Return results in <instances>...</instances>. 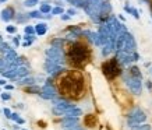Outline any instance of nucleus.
Listing matches in <instances>:
<instances>
[{"instance_id":"nucleus-1","label":"nucleus","mask_w":152,"mask_h":130,"mask_svg":"<svg viewBox=\"0 0 152 130\" xmlns=\"http://www.w3.org/2000/svg\"><path fill=\"white\" fill-rule=\"evenodd\" d=\"M56 78V92L66 99H80L85 94V78L80 70H60Z\"/></svg>"},{"instance_id":"nucleus-2","label":"nucleus","mask_w":152,"mask_h":130,"mask_svg":"<svg viewBox=\"0 0 152 130\" xmlns=\"http://www.w3.org/2000/svg\"><path fill=\"white\" fill-rule=\"evenodd\" d=\"M66 60L68 65L74 66V67H82L88 63L91 52L87 45H84L82 42H67L66 43Z\"/></svg>"},{"instance_id":"nucleus-3","label":"nucleus","mask_w":152,"mask_h":130,"mask_svg":"<svg viewBox=\"0 0 152 130\" xmlns=\"http://www.w3.org/2000/svg\"><path fill=\"white\" fill-rule=\"evenodd\" d=\"M102 71L103 74L106 76V78H115L116 76L120 74V66H119V62L116 59H110V60H106L105 63L102 65Z\"/></svg>"},{"instance_id":"nucleus-4","label":"nucleus","mask_w":152,"mask_h":130,"mask_svg":"<svg viewBox=\"0 0 152 130\" xmlns=\"http://www.w3.org/2000/svg\"><path fill=\"white\" fill-rule=\"evenodd\" d=\"M147 120V115L142 112L141 109H134L130 115H128V123L130 125H140Z\"/></svg>"},{"instance_id":"nucleus-5","label":"nucleus","mask_w":152,"mask_h":130,"mask_svg":"<svg viewBox=\"0 0 152 130\" xmlns=\"http://www.w3.org/2000/svg\"><path fill=\"white\" fill-rule=\"evenodd\" d=\"M126 84L128 87V90H130L133 94H141V90H142V85H141V80H137V78H133V77H128L126 80Z\"/></svg>"},{"instance_id":"nucleus-6","label":"nucleus","mask_w":152,"mask_h":130,"mask_svg":"<svg viewBox=\"0 0 152 130\" xmlns=\"http://www.w3.org/2000/svg\"><path fill=\"white\" fill-rule=\"evenodd\" d=\"M84 123H85L87 127H94V126L96 125V118H95L94 115H87V116H85Z\"/></svg>"},{"instance_id":"nucleus-7","label":"nucleus","mask_w":152,"mask_h":130,"mask_svg":"<svg viewBox=\"0 0 152 130\" xmlns=\"http://www.w3.org/2000/svg\"><path fill=\"white\" fill-rule=\"evenodd\" d=\"M130 77H133V78H137V80H141V71H140V69L138 67H131L130 69Z\"/></svg>"},{"instance_id":"nucleus-8","label":"nucleus","mask_w":152,"mask_h":130,"mask_svg":"<svg viewBox=\"0 0 152 130\" xmlns=\"http://www.w3.org/2000/svg\"><path fill=\"white\" fill-rule=\"evenodd\" d=\"M131 130H151V126L145 125V123H140V125H130Z\"/></svg>"},{"instance_id":"nucleus-9","label":"nucleus","mask_w":152,"mask_h":130,"mask_svg":"<svg viewBox=\"0 0 152 130\" xmlns=\"http://www.w3.org/2000/svg\"><path fill=\"white\" fill-rule=\"evenodd\" d=\"M35 31H37V34H39V35H43V34L46 32V25H45V24H39V25H37Z\"/></svg>"},{"instance_id":"nucleus-10","label":"nucleus","mask_w":152,"mask_h":130,"mask_svg":"<svg viewBox=\"0 0 152 130\" xmlns=\"http://www.w3.org/2000/svg\"><path fill=\"white\" fill-rule=\"evenodd\" d=\"M10 98H11V95L7 91H4L3 94H1V99H3V101H9Z\"/></svg>"},{"instance_id":"nucleus-11","label":"nucleus","mask_w":152,"mask_h":130,"mask_svg":"<svg viewBox=\"0 0 152 130\" xmlns=\"http://www.w3.org/2000/svg\"><path fill=\"white\" fill-rule=\"evenodd\" d=\"M25 32H27V35H28V34H34V32H35V29H34L32 27H27L25 28Z\"/></svg>"},{"instance_id":"nucleus-12","label":"nucleus","mask_w":152,"mask_h":130,"mask_svg":"<svg viewBox=\"0 0 152 130\" xmlns=\"http://www.w3.org/2000/svg\"><path fill=\"white\" fill-rule=\"evenodd\" d=\"M4 115L7 116V118H9V119H10V116H11V111H10L9 108H4Z\"/></svg>"},{"instance_id":"nucleus-13","label":"nucleus","mask_w":152,"mask_h":130,"mask_svg":"<svg viewBox=\"0 0 152 130\" xmlns=\"http://www.w3.org/2000/svg\"><path fill=\"white\" fill-rule=\"evenodd\" d=\"M16 122H17V123H18V125H24V123H25V120H24V119H21L20 116H18V118H17V119H16Z\"/></svg>"},{"instance_id":"nucleus-14","label":"nucleus","mask_w":152,"mask_h":130,"mask_svg":"<svg viewBox=\"0 0 152 130\" xmlns=\"http://www.w3.org/2000/svg\"><path fill=\"white\" fill-rule=\"evenodd\" d=\"M7 31H9V32H16V27H13V25H9V27H7Z\"/></svg>"},{"instance_id":"nucleus-15","label":"nucleus","mask_w":152,"mask_h":130,"mask_svg":"<svg viewBox=\"0 0 152 130\" xmlns=\"http://www.w3.org/2000/svg\"><path fill=\"white\" fill-rule=\"evenodd\" d=\"M41 10L43 11V13H46V11H50V6H42V9Z\"/></svg>"},{"instance_id":"nucleus-16","label":"nucleus","mask_w":152,"mask_h":130,"mask_svg":"<svg viewBox=\"0 0 152 130\" xmlns=\"http://www.w3.org/2000/svg\"><path fill=\"white\" fill-rule=\"evenodd\" d=\"M37 4V0H29V1H27V6H34Z\"/></svg>"},{"instance_id":"nucleus-17","label":"nucleus","mask_w":152,"mask_h":130,"mask_svg":"<svg viewBox=\"0 0 152 130\" xmlns=\"http://www.w3.org/2000/svg\"><path fill=\"white\" fill-rule=\"evenodd\" d=\"M6 90H7V91H11V90H13V88H14V87L11 85V84H6Z\"/></svg>"},{"instance_id":"nucleus-18","label":"nucleus","mask_w":152,"mask_h":130,"mask_svg":"<svg viewBox=\"0 0 152 130\" xmlns=\"http://www.w3.org/2000/svg\"><path fill=\"white\" fill-rule=\"evenodd\" d=\"M6 84H7V81L3 80V78H0V85H6Z\"/></svg>"},{"instance_id":"nucleus-19","label":"nucleus","mask_w":152,"mask_h":130,"mask_svg":"<svg viewBox=\"0 0 152 130\" xmlns=\"http://www.w3.org/2000/svg\"><path fill=\"white\" fill-rule=\"evenodd\" d=\"M147 87H148V90H152V83L148 81V83H147Z\"/></svg>"},{"instance_id":"nucleus-20","label":"nucleus","mask_w":152,"mask_h":130,"mask_svg":"<svg viewBox=\"0 0 152 130\" xmlns=\"http://www.w3.org/2000/svg\"><path fill=\"white\" fill-rule=\"evenodd\" d=\"M62 9H54V10H53V13H62Z\"/></svg>"},{"instance_id":"nucleus-21","label":"nucleus","mask_w":152,"mask_h":130,"mask_svg":"<svg viewBox=\"0 0 152 130\" xmlns=\"http://www.w3.org/2000/svg\"><path fill=\"white\" fill-rule=\"evenodd\" d=\"M22 130H27V129H22Z\"/></svg>"}]
</instances>
